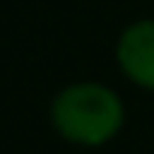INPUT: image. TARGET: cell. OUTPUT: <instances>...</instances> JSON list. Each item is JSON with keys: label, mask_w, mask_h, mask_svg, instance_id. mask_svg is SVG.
<instances>
[{"label": "cell", "mask_w": 154, "mask_h": 154, "mask_svg": "<svg viewBox=\"0 0 154 154\" xmlns=\"http://www.w3.org/2000/svg\"><path fill=\"white\" fill-rule=\"evenodd\" d=\"M51 124L72 145H103L124 124V106L115 91L97 82L63 88L51 100Z\"/></svg>", "instance_id": "cell-1"}, {"label": "cell", "mask_w": 154, "mask_h": 154, "mask_svg": "<svg viewBox=\"0 0 154 154\" xmlns=\"http://www.w3.org/2000/svg\"><path fill=\"white\" fill-rule=\"evenodd\" d=\"M118 63L130 82L154 91V18L136 21L121 33Z\"/></svg>", "instance_id": "cell-2"}]
</instances>
